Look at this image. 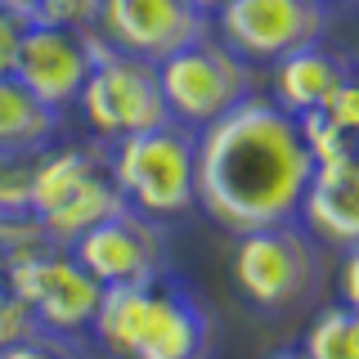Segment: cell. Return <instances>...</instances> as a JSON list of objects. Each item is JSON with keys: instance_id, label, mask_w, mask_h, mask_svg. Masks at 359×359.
<instances>
[{"instance_id": "24", "label": "cell", "mask_w": 359, "mask_h": 359, "mask_svg": "<svg viewBox=\"0 0 359 359\" xmlns=\"http://www.w3.org/2000/svg\"><path fill=\"white\" fill-rule=\"evenodd\" d=\"M337 301L359 314V247L341 252V265H337Z\"/></svg>"}, {"instance_id": "21", "label": "cell", "mask_w": 359, "mask_h": 359, "mask_svg": "<svg viewBox=\"0 0 359 359\" xmlns=\"http://www.w3.org/2000/svg\"><path fill=\"white\" fill-rule=\"evenodd\" d=\"M99 5H104V0H41V5H36V22L90 32L99 22Z\"/></svg>"}, {"instance_id": "30", "label": "cell", "mask_w": 359, "mask_h": 359, "mask_svg": "<svg viewBox=\"0 0 359 359\" xmlns=\"http://www.w3.org/2000/svg\"><path fill=\"white\" fill-rule=\"evenodd\" d=\"M9 301V283H5V261H0V306Z\"/></svg>"}, {"instance_id": "10", "label": "cell", "mask_w": 359, "mask_h": 359, "mask_svg": "<svg viewBox=\"0 0 359 359\" xmlns=\"http://www.w3.org/2000/svg\"><path fill=\"white\" fill-rule=\"evenodd\" d=\"M95 32L112 50L162 63L184 45L211 36V18L198 14L189 0H104Z\"/></svg>"}, {"instance_id": "11", "label": "cell", "mask_w": 359, "mask_h": 359, "mask_svg": "<svg viewBox=\"0 0 359 359\" xmlns=\"http://www.w3.org/2000/svg\"><path fill=\"white\" fill-rule=\"evenodd\" d=\"M90 67H95V27L72 32V27H50V22H27L14 59V81L27 86L45 108L63 117L81 99Z\"/></svg>"}, {"instance_id": "5", "label": "cell", "mask_w": 359, "mask_h": 359, "mask_svg": "<svg viewBox=\"0 0 359 359\" xmlns=\"http://www.w3.org/2000/svg\"><path fill=\"white\" fill-rule=\"evenodd\" d=\"M81 108L90 135L99 144L126 140V135L153 130L166 117V99H162V81H157V63L121 54L95 32V67H90L86 86H81Z\"/></svg>"}, {"instance_id": "8", "label": "cell", "mask_w": 359, "mask_h": 359, "mask_svg": "<svg viewBox=\"0 0 359 359\" xmlns=\"http://www.w3.org/2000/svg\"><path fill=\"white\" fill-rule=\"evenodd\" d=\"M332 14L314 0H229L211 18V36L229 45L243 63L274 67L278 59L319 45Z\"/></svg>"}, {"instance_id": "9", "label": "cell", "mask_w": 359, "mask_h": 359, "mask_svg": "<svg viewBox=\"0 0 359 359\" xmlns=\"http://www.w3.org/2000/svg\"><path fill=\"white\" fill-rule=\"evenodd\" d=\"M67 252L99 287H126L171 274V243H166L162 220H149L130 207L112 211L108 220L86 229Z\"/></svg>"}, {"instance_id": "16", "label": "cell", "mask_w": 359, "mask_h": 359, "mask_svg": "<svg viewBox=\"0 0 359 359\" xmlns=\"http://www.w3.org/2000/svg\"><path fill=\"white\" fill-rule=\"evenodd\" d=\"M121 207H126V202H121L117 184H112V175H108V166H104V171L90 175L72 198H63L54 211L36 216V224L45 229V238H50L54 247H72L86 229H95L99 220H108L112 211H121Z\"/></svg>"}, {"instance_id": "12", "label": "cell", "mask_w": 359, "mask_h": 359, "mask_svg": "<svg viewBox=\"0 0 359 359\" xmlns=\"http://www.w3.org/2000/svg\"><path fill=\"white\" fill-rule=\"evenodd\" d=\"M297 224L319 247H332V252L359 247V153L314 166Z\"/></svg>"}, {"instance_id": "6", "label": "cell", "mask_w": 359, "mask_h": 359, "mask_svg": "<svg viewBox=\"0 0 359 359\" xmlns=\"http://www.w3.org/2000/svg\"><path fill=\"white\" fill-rule=\"evenodd\" d=\"M157 81H162L166 117L184 130H202L229 108H238L247 95H256V67L243 63L216 36H202L157 63Z\"/></svg>"}, {"instance_id": "19", "label": "cell", "mask_w": 359, "mask_h": 359, "mask_svg": "<svg viewBox=\"0 0 359 359\" xmlns=\"http://www.w3.org/2000/svg\"><path fill=\"white\" fill-rule=\"evenodd\" d=\"M0 359H90V351L81 337H59V332L36 328L32 337L14 341L9 351H0Z\"/></svg>"}, {"instance_id": "3", "label": "cell", "mask_w": 359, "mask_h": 359, "mask_svg": "<svg viewBox=\"0 0 359 359\" xmlns=\"http://www.w3.org/2000/svg\"><path fill=\"white\" fill-rule=\"evenodd\" d=\"M121 202L149 220H175L198 207V130L162 121L153 130L104 144Z\"/></svg>"}, {"instance_id": "4", "label": "cell", "mask_w": 359, "mask_h": 359, "mask_svg": "<svg viewBox=\"0 0 359 359\" xmlns=\"http://www.w3.org/2000/svg\"><path fill=\"white\" fill-rule=\"evenodd\" d=\"M229 278L256 314L287 319L297 310H314L319 301L323 247L297 220L238 233L229 252Z\"/></svg>"}, {"instance_id": "15", "label": "cell", "mask_w": 359, "mask_h": 359, "mask_svg": "<svg viewBox=\"0 0 359 359\" xmlns=\"http://www.w3.org/2000/svg\"><path fill=\"white\" fill-rule=\"evenodd\" d=\"M63 117L45 108L27 86L14 76H0V153L5 157H36L50 144H59Z\"/></svg>"}, {"instance_id": "29", "label": "cell", "mask_w": 359, "mask_h": 359, "mask_svg": "<svg viewBox=\"0 0 359 359\" xmlns=\"http://www.w3.org/2000/svg\"><path fill=\"white\" fill-rule=\"evenodd\" d=\"M269 359H310L306 351H301V346H283V351H274Z\"/></svg>"}, {"instance_id": "20", "label": "cell", "mask_w": 359, "mask_h": 359, "mask_svg": "<svg viewBox=\"0 0 359 359\" xmlns=\"http://www.w3.org/2000/svg\"><path fill=\"white\" fill-rule=\"evenodd\" d=\"M27 184H32V157H5L0 153V216H32L27 211Z\"/></svg>"}, {"instance_id": "14", "label": "cell", "mask_w": 359, "mask_h": 359, "mask_svg": "<svg viewBox=\"0 0 359 359\" xmlns=\"http://www.w3.org/2000/svg\"><path fill=\"white\" fill-rule=\"evenodd\" d=\"M108 166L104 144H50L45 153L32 157V184H27V211L45 216L63 198H72L90 175H99Z\"/></svg>"}, {"instance_id": "27", "label": "cell", "mask_w": 359, "mask_h": 359, "mask_svg": "<svg viewBox=\"0 0 359 359\" xmlns=\"http://www.w3.org/2000/svg\"><path fill=\"white\" fill-rule=\"evenodd\" d=\"M314 5H323L328 14H355V9H359V0H314Z\"/></svg>"}, {"instance_id": "18", "label": "cell", "mask_w": 359, "mask_h": 359, "mask_svg": "<svg viewBox=\"0 0 359 359\" xmlns=\"http://www.w3.org/2000/svg\"><path fill=\"white\" fill-rule=\"evenodd\" d=\"M297 130H301V144H306V153H310L314 166L337 162V157H346V153H359V144L341 126H337L323 108L319 112H301V117H297Z\"/></svg>"}, {"instance_id": "22", "label": "cell", "mask_w": 359, "mask_h": 359, "mask_svg": "<svg viewBox=\"0 0 359 359\" xmlns=\"http://www.w3.org/2000/svg\"><path fill=\"white\" fill-rule=\"evenodd\" d=\"M323 112H328L337 126H341V130H346V135H351V140L359 144V67H355V72L341 81V90L332 95V104L323 108Z\"/></svg>"}, {"instance_id": "17", "label": "cell", "mask_w": 359, "mask_h": 359, "mask_svg": "<svg viewBox=\"0 0 359 359\" xmlns=\"http://www.w3.org/2000/svg\"><path fill=\"white\" fill-rule=\"evenodd\" d=\"M301 351L310 359H359V314L346 310L341 301L314 306L306 332H301Z\"/></svg>"}, {"instance_id": "13", "label": "cell", "mask_w": 359, "mask_h": 359, "mask_svg": "<svg viewBox=\"0 0 359 359\" xmlns=\"http://www.w3.org/2000/svg\"><path fill=\"white\" fill-rule=\"evenodd\" d=\"M351 54H337L328 45H306V50L287 54L269 67V99L287 112V117H301V112H319L332 104V95L341 90V81L355 72Z\"/></svg>"}, {"instance_id": "25", "label": "cell", "mask_w": 359, "mask_h": 359, "mask_svg": "<svg viewBox=\"0 0 359 359\" xmlns=\"http://www.w3.org/2000/svg\"><path fill=\"white\" fill-rule=\"evenodd\" d=\"M22 32H27V22H22V18L0 14V76H14V59H18Z\"/></svg>"}, {"instance_id": "2", "label": "cell", "mask_w": 359, "mask_h": 359, "mask_svg": "<svg viewBox=\"0 0 359 359\" xmlns=\"http://www.w3.org/2000/svg\"><path fill=\"white\" fill-rule=\"evenodd\" d=\"M90 341L112 359H211L216 355V319L202 297L175 274L149 283L104 287L90 319Z\"/></svg>"}, {"instance_id": "28", "label": "cell", "mask_w": 359, "mask_h": 359, "mask_svg": "<svg viewBox=\"0 0 359 359\" xmlns=\"http://www.w3.org/2000/svg\"><path fill=\"white\" fill-rule=\"evenodd\" d=\"M189 5H194V9H198V14H207V18H216V14H220V9H224V5H229V0H189Z\"/></svg>"}, {"instance_id": "23", "label": "cell", "mask_w": 359, "mask_h": 359, "mask_svg": "<svg viewBox=\"0 0 359 359\" xmlns=\"http://www.w3.org/2000/svg\"><path fill=\"white\" fill-rule=\"evenodd\" d=\"M36 332V319H32V310L22 306V301L9 292V301L0 306V351H9L14 341H22V337Z\"/></svg>"}, {"instance_id": "26", "label": "cell", "mask_w": 359, "mask_h": 359, "mask_svg": "<svg viewBox=\"0 0 359 359\" xmlns=\"http://www.w3.org/2000/svg\"><path fill=\"white\" fill-rule=\"evenodd\" d=\"M36 5H41V0H0V14H14L22 22H36Z\"/></svg>"}, {"instance_id": "7", "label": "cell", "mask_w": 359, "mask_h": 359, "mask_svg": "<svg viewBox=\"0 0 359 359\" xmlns=\"http://www.w3.org/2000/svg\"><path fill=\"white\" fill-rule=\"evenodd\" d=\"M5 283L32 310L36 328L59 337H86L104 297V287L72 261V252L54 243L5 256Z\"/></svg>"}, {"instance_id": "1", "label": "cell", "mask_w": 359, "mask_h": 359, "mask_svg": "<svg viewBox=\"0 0 359 359\" xmlns=\"http://www.w3.org/2000/svg\"><path fill=\"white\" fill-rule=\"evenodd\" d=\"M310 175L297 117L269 95H247L198 130V207L233 238L297 220Z\"/></svg>"}]
</instances>
